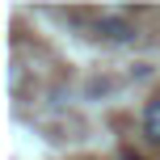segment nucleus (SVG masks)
I'll return each instance as SVG.
<instances>
[{
  "mask_svg": "<svg viewBox=\"0 0 160 160\" xmlns=\"http://www.w3.org/2000/svg\"><path fill=\"white\" fill-rule=\"evenodd\" d=\"M97 38L114 42V47H127V42L139 38V30H135V21H131V17H122V13H105V17H97Z\"/></svg>",
  "mask_w": 160,
  "mask_h": 160,
  "instance_id": "f257e3e1",
  "label": "nucleus"
},
{
  "mask_svg": "<svg viewBox=\"0 0 160 160\" xmlns=\"http://www.w3.org/2000/svg\"><path fill=\"white\" fill-rule=\"evenodd\" d=\"M143 135L152 139V143H160V97H152L143 110Z\"/></svg>",
  "mask_w": 160,
  "mask_h": 160,
  "instance_id": "f03ea898",
  "label": "nucleus"
},
{
  "mask_svg": "<svg viewBox=\"0 0 160 160\" xmlns=\"http://www.w3.org/2000/svg\"><path fill=\"white\" fill-rule=\"evenodd\" d=\"M122 160H139V156H131V152H122Z\"/></svg>",
  "mask_w": 160,
  "mask_h": 160,
  "instance_id": "7ed1b4c3",
  "label": "nucleus"
}]
</instances>
